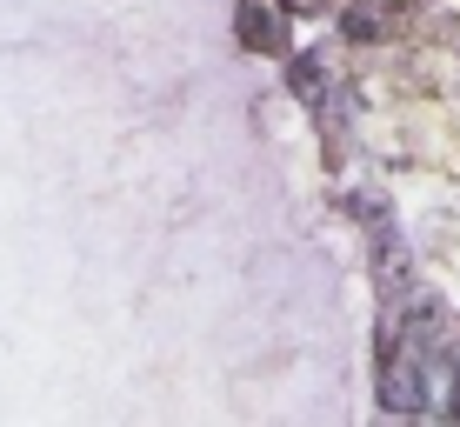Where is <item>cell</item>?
I'll return each instance as SVG.
<instances>
[{"label":"cell","instance_id":"cell-1","mask_svg":"<svg viewBox=\"0 0 460 427\" xmlns=\"http://www.w3.org/2000/svg\"><path fill=\"white\" fill-rule=\"evenodd\" d=\"M454 407H460V394H454Z\"/></svg>","mask_w":460,"mask_h":427}]
</instances>
